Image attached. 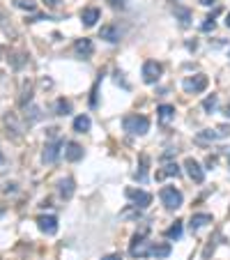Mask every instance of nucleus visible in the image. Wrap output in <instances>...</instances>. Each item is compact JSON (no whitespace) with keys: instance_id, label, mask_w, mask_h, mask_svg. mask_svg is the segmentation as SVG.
<instances>
[{"instance_id":"obj_14","label":"nucleus","mask_w":230,"mask_h":260,"mask_svg":"<svg viewBox=\"0 0 230 260\" xmlns=\"http://www.w3.org/2000/svg\"><path fill=\"white\" fill-rule=\"evenodd\" d=\"M65 159L67 161H79V159H83V147H81L79 143H67Z\"/></svg>"},{"instance_id":"obj_15","label":"nucleus","mask_w":230,"mask_h":260,"mask_svg":"<svg viewBox=\"0 0 230 260\" xmlns=\"http://www.w3.org/2000/svg\"><path fill=\"white\" fill-rule=\"evenodd\" d=\"M58 191H60V196L65 200H69L74 196V180L72 177H65V180L58 182Z\"/></svg>"},{"instance_id":"obj_29","label":"nucleus","mask_w":230,"mask_h":260,"mask_svg":"<svg viewBox=\"0 0 230 260\" xmlns=\"http://www.w3.org/2000/svg\"><path fill=\"white\" fill-rule=\"evenodd\" d=\"M113 76H115V83H117V85H122V88H129V83H127V81H124V79H122V76H124V74H122V72H115Z\"/></svg>"},{"instance_id":"obj_34","label":"nucleus","mask_w":230,"mask_h":260,"mask_svg":"<svg viewBox=\"0 0 230 260\" xmlns=\"http://www.w3.org/2000/svg\"><path fill=\"white\" fill-rule=\"evenodd\" d=\"M16 191V184H7V189H5V194H14Z\"/></svg>"},{"instance_id":"obj_7","label":"nucleus","mask_w":230,"mask_h":260,"mask_svg":"<svg viewBox=\"0 0 230 260\" xmlns=\"http://www.w3.org/2000/svg\"><path fill=\"white\" fill-rule=\"evenodd\" d=\"M184 168H187V175L191 177L196 184H203V182H205V170L200 168V163L196 161V159L189 157L187 161H184Z\"/></svg>"},{"instance_id":"obj_8","label":"nucleus","mask_w":230,"mask_h":260,"mask_svg":"<svg viewBox=\"0 0 230 260\" xmlns=\"http://www.w3.org/2000/svg\"><path fill=\"white\" fill-rule=\"evenodd\" d=\"M62 145H65L62 140L46 143V147H44V152H42V161L44 163H55V161H58V157H60V147Z\"/></svg>"},{"instance_id":"obj_31","label":"nucleus","mask_w":230,"mask_h":260,"mask_svg":"<svg viewBox=\"0 0 230 260\" xmlns=\"http://www.w3.org/2000/svg\"><path fill=\"white\" fill-rule=\"evenodd\" d=\"M102 260H122V256L120 254H109V256H104Z\"/></svg>"},{"instance_id":"obj_24","label":"nucleus","mask_w":230,"mask_h":260,"mask_svg":"<svg viewBox=\"0 0 230 260\" xmlns=\"http://www.w3.org/2000/svg\"><path fill=\"white\" fill-rule=\"evenodd\" d=\"M219 106V97L217 95H210V97H205V102H203V111L205 113H214Z\"/></svg>"},{"instance_id":"obj_12","label":"nucleus","mask_w":230,"mask_h":260,"mask_svg":"<svg viewBox=\"0 0 230 260\" xmlns=\"http://www.w3.org/2000/svg\"><path fill=\"white\" fill-rule=\"evenodd\" d=\"M74 51H76V55H81V58H90L92 51H95V46H92L90 39H76V44H74Z\"/></svg>"},{"instance_id":"obj_38","label":"nucleus","mask_w":230,"mask_h":260,"mask_svg":"<svg viewBox=\"0 0 230 260\" xmlns=\"http://www.w3.org/2000/svg\"><path fill=\"white\" fill-rule=\"evenodd\" d=\"M226 118H230V104L226 106Z\"/></svg>"},{"instance_id":"obj_3","label":"nucleus","mask_w":230,"mask_h":260,"mask_svg":"<svg viewBox=\"0 0 230 260\" xmlns=\"http://www.w3.org/2000/svg\"><path fill=\"white\" fill-rule=\"evenodd\" d=\"M207 76L205 74H196V76H189V79L182 81V88H184V92H189V95H198V92H203L207 88Z\"/></svg>"},{"instance_id":"obj_25","label":"nucleus","mask_w":230,"mask_h":260,"mask_svg":"<svg viewBox=\"0 0 230 260\" xmlns=\"http://www.w3.org/2000/svg\"><path fill=\"white\" fill-rule=\"evenodd\" d=\"M164 235L168 237V240H180V237H182V221H175V224L166 230Z\"/></svg>"},{"instance_id":"obj_10","label":"nucleus","mask_w":230,"mask_h":260,"mask_svg":"<svg viewBox=\"0 0 230 260\" xmlns=\"http://www.w3.org/2000/svg\"><path fill=\"white\" fill-rule=\"evenodd\" d=\"M37 226H39V230H42L44 235H55V233H58V219L55 217H46V214H44V217H39L37 219Z\"/></svg>"},{"instance_id":"obj_9","label":"nucleus","mask_w":230,"mask_h":260,"mask_svg":"<svg viewBox=\"0 0 230 260\" xmlns=\"http://www.w3.org/2000/svg\"><path fill=\"white\" fill-rule=\"evenodd\" d=\"M99 39H106V42L115 44V42H120L122 39V30H120V25H102V30H99Z\"/></svg>"},{"instance_id":"obj_40","label":"nucleus","mask_w":230,"mask_h":260,"mask_svg":"<svg viewBox=\"0 0 230 260\" xmlns=\"http://www.w3.org/2000/svg\"><path fill=\"white\" fill-rule=\"evenodd\" d=\"M228 154H230V150H228Z\"/></svg>"},{"instance_id":"obj_22","label":"nucleus","mask_w":230,"mask_h":260,"mask_svg":"<svg viewBox=\"0 0 230 260\" xmlns=\"http://www.w3.org/2000/svg\"><path fill=\"white\" fill-rule=\"evenodd\" d=\"M147 163H150V159H147V154H143V157H140V168L136 170V180L138 182H147Z\"/></svg>"},{"instance_id":"obj_26","label":"nucleus","mask_w":230,"mask_h":260,"mask_svg":"<svg viewBox=\"0 0 230 260\" xmlns=\"http://www.w3.org/2000/svg\"><path fill=\"white\" fill-rule=\"evenodd\" d=\"M175 14L180 16V23L187 28L189 21H191V12H189V9H184V7H175Z\"/></svg>"},{"instance_id":"obj_39","label":"nucleus","mask_w":230,"mask_h":260,"mask_svg":"<svg viewBox=\"0 0 230 260\" xmlns=\"http://www.w3.org/2000/svg\"><path fill=\"white\" fill-rule=\"evenodd\" d=\"M226 25H228V28H230V14H228V16H226Z\"/></svg>"},{"instance_id":"obj_18","label":"nucleus","mask_w":230,"mask_h":260,"mask_svg":"<svg viewBox=\"0 0 230 260\" xmlns=\"http://www.w3.org/2000/svg\"><path fill=\"white\" fill-rule=\"evenodd\" d=\"M157 113H159V120L161 122H170L173 118H175V106H170V104H161L157 109Z\"/></svg>"},{"instance_id":"obj_13","label":"nucleus","mask_w":230,"mask_h":260,"mask_svg":"<svg viewBox=\"0 0 230 260\" xmlns=\"http://www.w3.org/2000/svg\"><path fill=\"white\" fill-rule=\"evenodd\" d=\"M5 127L14 133V136H21L23 133V125L18 122V115L16 113H7L5 115Z\"/></svg>"},{"instance_id":"obj_23","label":"nucleus","mask_w":230,"mask_h":260,"mask_svg":"<svg viewBox=\"0 0 230 260\" xmlns=\"http://www.w3.org/2000/svg\"><path fill=\"white\" fill-rule=\"evenodd\" d=\"M30 99H32V83H30V81H25L23 90H21V99H18V104H21V106H28Z\"/></svg>"},{"instance_id":"obj_17","label":"nucleus","mask_w":230,"mask_h":260,"mask_svg":"<svg viewBox=\"0 0 230 260\" xmlns=\"http://www.w3.org/2000/svg\"><path fill=\"white\" fill-rule=\"evenodd\" d=\"M207 224H212V214H194L191 221H189V228L198 230V228H203V226H207Z\"/></svg>"},{"instance_id":"obj_4","label":"nucleus","mask_w":230,"mask_h":260,"mask_svg":"<svg viewBox=\"0 0 230 260\" xmlns=\"http://www.w3.org/2000/svg\"><path fill=\"white\" fill-rule=\"evenodd\" d=\"M124 196H127V198L131 200V203L138 207V210H145V207L152 203V196L147 194V191H143V189L129 187V189H124Z\"/></svg>"},{"instance_id":"obj_20","label":"nucleus","mask_w":230,"mask_h":260,"mask_svg":"<svg viewBox=\"0 0 230 260\" xmlns=\"http://www.w3.org/2000/svg\"><path fill=\"white\" fill-rule=\"evenodd\" d=\"M72 113V102L65 97H60L55 102V115H69Z\"/></svg>"},{"instance_id":"obj_1","label":"nucleus","mask_w":230,"mask_h":260,"mask_svg":"<svg viewBox=\"0 0 230 260\" xmlns=\"http://www.w3.org/2000/svg\"><path fill=\"white\" fill-rule=\"evenodd\" d=\"M122 127L131 136H143V133L150 131V120H147L145 115H127L122 120Z\"/></svg>"},{"instance_id":"obj_21","label":"nucleus","mask_w":230,"mask_h":260,"mask_svg":"<svg viewBox=\"0 0 230 260\" xmlns=\"http://www.w3.org/2000/svg\"><path fill=\"white\" fill-rule=\"evenodd\" d=\"M90 118L88 115H79L76 120H74V131H79V133H83V131H88L90 129Z\"/></svg>"},{"instance_id":"obj_37","label":"nucleus","mask_w":230,"mask_h":260,"mask_svg":"<svg viewBox=\"0 0 230 260\" xmlns=\"http://www.w3.org/2000/svg\"><path fill=\"white\" fill-rule=\"evenodd\" d=\"M2 163H5V154H2V152H0V166H2Z\"/></svg>"},{"instance_id":"obj_19","label":"nucleus","mask_w":230,"mask_h":260,"mask_svg":"<svg viewBox=\"0 0 230 260\" xmlns=\"http://www.w3.org/2000/svg\"><path fill=\"white\" fill-rule=\"evenodd\" d=\"M150 256H154L157 260L168 258V256H170V244H154L152 251H150Z\"/></svg>"},{"instance_id":"obj_6","label":"nucleus","mask_w":230,"mask_h":260,"mask_svg":"<svg viewBox=\"0 0 230 260\" xmlns=\"http://www.w3.org/2000/svg\"><path fill=\"white\" fill-rule=\"evenodd\" d=\"M226 136H230V125H221L217 129H203L196 138L205 143V140H219V138H226Z\"/></svg>"},{"instance_id":"obj_28","label":"nucleus","mask_w":230,"mask_h":260,"mask_svg":"<svg viewBox=\"0 0 230 260\" xmlns=\"http://www.w3.org/2000/svg\"><path fill=\"white\" fill-rule=\"evenodd\" d=\"M217 14H219V9H214V12H212V14H210V16L205 18V23H203V30H205V32L214 30V16H217Z\"/></svg>"},{"instance_id":"obj_16","label":"nucleus","mask_w":230,"mask_h":260,"mask_svg":"<svg viewBox=\"0 0 230 260\" xmlns=\"http://www.w3.org/2000/svg\"><path fill=\"white\" fill-rule=\"evenodd\" d=\"M180 166L177 163H166L161 170H157V180H164V177H180Z\"/></svg>"},{"instance_id":"obj_2","label":"nucleus","mask_w":230,"mask_h":260,"mask_svg":"<svg viewBox=\"0 0 230 260\" xmlns=\"http://www.w3.org/2000/svg\"><path fill=\"white\" fill-rule=\"evenodd\" d=\"M159 196H161V203H164L166 210H180L182 203H184L182 191H177L175 187H164L159 191Z\"/></svg>"},{"instance_id":"obj_5","label":"nucleus","mask_w":230,"mask_h":260,"mask_svg":"<svg viewBox=\"0 0 230 260\" xmlns=\"http://www.w3.org/2000/svg\"><path fill=\"white\" fill-rule=\"evenodd\" d=\"M161 74H164V67L159 65L157 60H147L145 65H143V81L145 83H157L159 79H161Z\"/></svg>"},{"instance_id":"obj_35","label":"nucleus","mask_w":230,"mask_h":260,"mask_svg":"<svg viewBox=\"0 0 230 260\" xmlns=\"http://www.w3.org/2000/svg\"><path fill=\"white\" fill-rule=\"evenodd\" d=\"M198 2H200V5H207V7H210V5H217V0H198Z\"/></svg>"},{"instance_id":"obj_27","label":"nucleus","mask_w":230,"mask_h":260,"mask_svg":"<svg viewBox=\"0 0 230 260\" xmlns=\"http://www.w3.org/2000/svg\"><path fill=\"white\" fill-rule=\"evenodd\" d=\"M14 5L21 7V9H28V12H35L37 5L32 2V0H14Z\"/></svg>"},{"instance_id":"obj_11","label":"nucleus","mask_w":230,"mask_h":260,"mask_svg":"<svg viewBox=\"0 0 230 260\" xmlns=\"http://www.w3.org/2000/svg\"><path fill=\"white\" fill-rule=\"evenodd\" d=\"M99 16H102V12H99L97 7H85L83 12H81V21H83L85 28H92L99 21Z\"/></svg>"},{"instance_id":"obj_33","label":"nucleus","mask_w":230,"mask_h":260,"mask_svg":"<svg viewBox=\"0 0 230 260\" xmlns=\"http://www.w3.org/2000/svg\"><path fill=\"white\" fill-rule=\"evenodd\" d=\"M44 2H46L49 7H58V5H60V0H44Z\"/></svg>"},{"instance_id":"obj_32","label":"nucleus","mask_w":230,"mask_h":260,"mask_svg":"<svg viewBox=\"0 0 230 260\" xmlns=\"http://www.w3.org/2000/svg\"><path fill=\"white\" fill-rule=\"evenodd\" d=\"M28 21H30V23H37V21H44V14H35V16H30Z\"/></svg>"},{"instance_id":"obj_36","label":"nucleus","mask_w":230,"mask_h":260,"mask_svg":"<svg viewBox=\"0 0 230 260\" xmlns=\"http://www.w3.org/2000/svg\"><path fill=\"white\" fill-rule=\"evenodd\" d=\"M113 5H120V7H127V0H111Z\"/></svg>"},{"instance_id":"obj_30","label":"nucleus","mask_w":230,"mask_h":260,"mask_svg":"<svg viewBox=\"0 0 230 260\" xmlns=\"http://www.w3.org/2000/svg\"><path fill=\"white\" fill-rule=\"evenodd\" d=\"M210 254H214V240H210V244L205 247V251H203V260L210 258Z\"/></svg>"}]
</instances>
